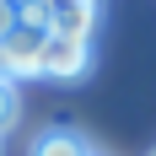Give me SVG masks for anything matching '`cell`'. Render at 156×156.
Segmentation results:
<instances>
[{"label":"cell","instance_id":"3957f363","mask_svg":"<svg viewBox=\"0 0 156 156\" xmlns=\"http://www.w3.org/2000/svg\"><path fill=\"white\" fill-rule=\"evenodd\" d=\"M92 27H97V5H86V0L48 5V32H65V38H86L92 43Z\"/></svg>","mask_w":156,"mask_h":156},{"label":"cell","instance_id":"6da1fadb","mask_svg":"<svg viewBox=\"0 0 156 156\" xmlns=\"http://www.w3.org/2000/svg\"><path fill=\"white\" fill-rule=\"evenodd\" d=\"M86 70H92V43H86V38L48 32V43H43V76L48 81H81Z\"/></svg>","mask_w":156,"mask_h":156},{"label":"cell","instance_id":"5b68a950","mask_svg":"<svg viewBox=\"0 0 156 156\" xmlns=\"http://www.w3.org/2000/svg\"><path fill=\"white\" fill-rule=\"evenodd\" d=\"M16 113H22V97H16V86H11V81H0V135L16 124Z\"/></svg>","mask_w":156,"mask_h":156},{"label":"cell","instance_id":"52a82bcc","mask_svg":"<svg viewBox=\"0 0 156 156\" xmlns=\"http://www.w3.org/2000/svg\"><path fill=\"white\" fill-rule=\"evenodd\" d=\"M0 81H11V70H5V48H0Z\"/></svg>","mask_w":156,"mask_h":156},{"label":"cell","instance_id":"277c9868","mask_svg":"<svg viewBox=\"0 0 156 156\" xmlns=\"http://www.w3.org/2000/svg\"><path fill=\"white\" fill-rule=\"evenodd\" d=\"M32 156H97V151L86 145V135H81V129L54 124V129H43V135L32 140Z\"/></svg>","mask_w":156,"mask_h":156},{"label":"cell","instance_id":"8992f818","mask_svg":"<svg viewBox=\"0 0 156 156\" xmlns=\"http://www.w3.org/2000/svg\"><path fill=\"white\" fill-rule=\"evenodd\" d=\"M5 27H11V5H0V38H5Z\"/></svg>","mask_w":156,"mask_h":156},{"label":"cell","instance_id":"ba28073f","mask_svg":"<svg viewBox=\"0 0 156 156\" xmlns=\"http://www.w3.org/2000/svg\"><path fill=\"white\" fill-rule=\"evenodd\" d=\"M151 156H156V151H151Z\"/></svg>","mask_w":156,"mask_h":156},{"label":"cell","instance_id":"7a4b0ae2","mask_svg":"<svg viewBox=\"0 0 156 156\" xmlns=\"http://www.w3.org/2000/svg\"><path fill=\"white\" fill-rule=\"evenodd\" d=\"M43 43H48V32H38V27H22V22L5 27L0 48H5V70H11V81H16V76H43Z\"/></svg>","mask_w":156,"mask_h":156}]
</instances>
